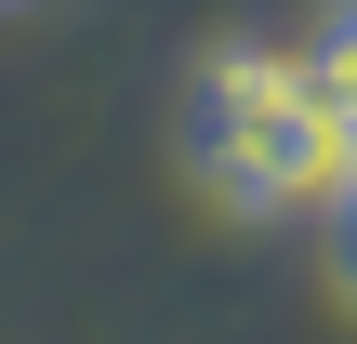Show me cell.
Instances as JSON below:
<instances>
[{
	"label": "cell",
	"instance_id": "3957f363",
	"mask_svg": "<svg viewBox=\"0 0 357 344\" xmlns=\"http://www.w3.org/2000/svg\"><path fill=\"white\" fill-rule=\"evenodd\" d=\"M318 225H331V265H344V292H357V186L331 199V212H318Z\"/></svg>",
	"mask_w": 357,
	"mask_h": 344
},
{
	"label": "cell",
	"instance_id": "6da1fadb",
	"mask_svg": "<svg viewBox=\"0 0 357 344\" xmlns=\"http://www.w3.org/2000/svg\"><path fill=\"white\" fill-rule=\"evenodd\" d=\"M199 172L252 212H331L357 186V133L318 93V40H225L199 66Z\"/></svg>",
	"mask_w": 357,
	"mask_h": 344
},
{
	"label": "cell",
	"instance_id": "7a4b0ae2",
	"mask_svg": "<svg viewBox=\"0 0 357 344\" xmlns=\"http://www.w3.org/2000/svg\"><path fill=\"white\" fill-rule=\"evenodd\" d=\"M318 93L344 106V133H357V13H331V27H318Z\"/></svg>",
	"mask_w": 357,
	"mask_h": 344
}]
</instances>
